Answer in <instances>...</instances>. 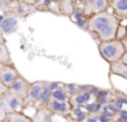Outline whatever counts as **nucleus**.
Here are the masks:
<instances>
[{
    "label": "nucleus",
    "instance_id": "24",
    "mask_svg": "<svg viewBox=\"0 0 127 122\" xmlns=\"http://www.w3.org/2000/svg\"><path fill=\"white\" fill-rule=\"evenodd\" d=\"M0 11L7 15L12 11V0H0Z\"/></svg>",
    "mask_w": 127,
    "mask_h": 122
},
{
    "label": "nucleus",
    "instance_id": "18",
    "mask_svg": "<svg viewBox=\"0 0 127 122\" xmlns=\"http://www.w3.org/2000/svg\"><path fill=\"white\" fill-rule=\"evenodd\" d=\"M116 39L123 41L124 38H127V23H126V18L120 19V23H119L118 29H116V34H115Z\"/></svg>",
    "mask_w": 127,
    "mask_h": 122
},
{
    "label": "nucleus",
    "instance_id": "9",
    "mask_svg": "<svg viewBox=\"0 0 127 122\" xmlns=\"http://www.w3.org/2000/svg\"><path fill=\"white\" fill-rule=\"evenodd\" d=\"M48 107L58 115H64L70 114L71 110V105L68 100H56V99H51V102L48 103Z\"/></svg>",
    "mask_w": 127,
    "mask_h": 122
},
{
    "label": "nucleus",
    "instance_id": "17",
    "mask_svg": "<svg viewBox=\"0 0 127 122\" xmlns=\"http://www.w3.org/2000/svg\"><path fill=\"white\" fill-rule=\"evenodd\" d=\"M74 0H60L59 1V10H60V14H63V15L70 16L74 11Z\"/></svg>",
    "mask_w": 127,
    "mask_h": 122
},
{
    "label": "nucleus",
    "instance_id": "8",
    "mask_svg": "<svg viewBox=\"0 0 127 122\" xmlns=\"http://www.w3.org/2000/svg\"><path fill=\"white\" fill-rule=\"evenodd\" d=\"M29 86H30V83H29L23 76L19 75L17 77V80L8 87V91L12 92V94H15V95H18V96H21V98H23L26 95V92H28V89H29Z\"/></svg>",
    "mask_w": 127,
    "mask_h": 122
},
{
    "label": "nucleus",
    "instance_id": "1",
    "mask_svg": "<svg viewBox=\"0 0 127 122\" xmlns=\"http://www.w3.org/2000/svg\"><path fill=\"white\" fill-rule=\"evenodd\" d=\"M119 23H120V18L115 12L105 10L94 12L89 16L86 30L93 33L100 41H108L115 38Z\"/></svg>",
    "mask_w": 127,
    "mask_h": 122
},
{
    "label": "nucleus",
    "instance_id": "3",
    "mask_svg": "<svg viewBox=\"0 0 127 122\" xmlns=\"http://www.w3.org/2000/svg\"><path fill=\"white\" fill-rule=\"evenodd\" d=\"M22 105H23V98L18 96V95L12 94L7 89V92H4L0 96V121H3L4 115L7 113L22 110Z\"/></svg>",
    "mask_w": 127,
    "mask_h": 122
},
{
    "label": "nucleus",
    "instance_id": "29",
    "mask_svg": "<svg viewBox=\"0 0 127 122\" xmlns=\"http://www.w3.org/2000/svg\"><path fill=\"white\" fill-rule=\"evenodd\" d=\"M86 121L88 122H98V115H90V117H86Z\"/></svg>",
    "mask_w": 127,
    "mask_h": 122
},
{
    "label": "nucleus",
    "instance_id": "33",
    "mask_svg": "<svg viewBox=\"0 0 127 122\" xmlns=\"http://www.w3.org/2000/svg\"><path fill=\"white\" fill-rule=\"evenodd\" d=\"M19 1H26V3H32V4H34L37 0H19Z\"/></svg>",
    "mask_w": 127,
    "mask_h": 122
},
{
    "label": "nucleus",
    "instance_id": "5",
    "mask_svg": "<svg viewBox=\"0 0 127 122\" xmlns=\"http://www.w3.org/2000/svg\"><path fill=\"white\" fill-rule=\"evenodd\" d=\"M37 7L32 3L26 1H19V0H12V11L11 14L17 15L19 19H25L28 16H30L32 14L37 12Z\"/></svg>",
    "mask_w": 127,
    "mask_h": 122
},
{
    "label": "nucleus",
    "instance_id": "35",
    "mask_svg": "<svg viewBox=\"0 0 127 122\" xmlns=\"http://www.w3.org/2000/svg\"><path fill=\"white\" fill-rule=\"evenodd\" d=\"M126 50H127V48H126Z\"/></svg>",
    "mask_w": 127,
    "mask_h": 122
},
{
    "label": "nucleus",
    "instance_id": "21",
    "mask_svg": "<svg viewBox=\"0 0 127 122\" xmlns=\"http://www.w3.org/2000/svg\"><path fill=\"white\" fill-rule=\"evenodd\" d=\"M62 88H63L64 91L67 92V95H68L70 98L74 96L75 94H78V92H79V86H78V84H74V83L62 84Z\"/></svg>",
    "mask_w": 127,
    "mask_h": 122
},
{
    "label": "nucleus",
    "instance_id": "12",
    "mask_svg": "<svg viewBox=\"0 0 127 122\" xmlns=\"http://www.w3.org/2000/svg\"><path fill=\"white\" fill-rule=\"evenodd\" d=\"M109 73L111 75H118L122 79L127 80V64L122 62L120 60L119 61L109 62Z\"/></svg>",
    "mask_w": 127,
    "mask_h": 122
},
{
    "label": "nucleus",
    "instance_id": "28",
    "mask_svg": "<svg viewBox=\"0 0 127 122\" xmlns=\"http://www.w3.org/2000/svg\"><path fill=\"white\" fill-rule=\"evenodd\" d=\"M89 92L92 94V96H96V95L100 92V88H98V87H93V86H92L90 89H89Z\"/></svg>",
    "mask_w": 127,
    "mask_h": 122
},
{
    "label": "nucleus",
    "instance_id": "4",
    "mask_svg": "<svg viewBox=\"0 0 127 122\" xmlns=\"http://www.w3.org/2000/svg\"><path fill=\"white\" fill-rule=\"evenodd\" d=\"M44 86H45V81H42V80L30 83L28 92H26V95L23 96L22 110H26V108H29V107H33V106L36 105L37 99H38V96H40V92L42 91Z\"/></svg>",
    "mask_w": 127,
    "mask_h": 122
},
{
    "label": "nucleus",
    "instance_id": "10",
    "mask_svg": "<svg viewBox=\"0 0 127 122\" xmlns=\"http://www.w3.org/2000/svg\"><path fill=\"white\" fill-rule=\"evenodd\" d=\"M53 115H55V113L48 107V105H42V106H37L36 114L32 119L36 122H51L53 119Z\"/></svg>",
    "mask_w": 127,
    "mask_h": 122
},
{
    "label": "nucleus",
    "instance_id": "27",
    "mask_svg": "<svg viewBox=\"0 0 127 122\" xmlns=\"http://www.w3.org/2000/svg\"><path fill=\"white\" fill-rule=\"evenodd\" d=\"M1 65H3V64H0V68H1ZM7 89H8V88H7V87L1 83V80H0V96H1L4 92H7Z\"/></svg>",
    "mask_w": 127,
    "mask_h": 122
},
{
    "label": "nucleus",
    "instance_id": "15",
    "mask_svg": "<svg viewBox=\"0 0 127 122\" xmlns=\"http://www.w3.org/2000/svg\"><path fill=\"white\" fill-rule=\"evenodd\" d=\"M51 99H52V89L48 86V81H45V86H44V88H42V91L40 92V96H38V99H37L36 105L37 106L48 105V103L51 102Z\"/></svg>",
    "mask_w": 127,
    "mask_h": 122
},
{
    "label": "nucleus",
    "instance_id": "30",
    "mask_svg": "<svg viewBox=\"0 0 127 122\" xmlns=\"http://www.w3.org/2000/svg\"><path fill=\"white\" fill-rule=\"evenodd\" d=\"M92 86H79V91H85V92H89Z\"/></svg>",
    "mask_w": 127,
    "mask_h": 122
},
{
    "label": "nucleus",
    "instance_id": "2",
    "mask_svg": "<svg viewBox=\"0 0 127 122\" xmlns=\"http://www.w3.org/2000/svg\"><path fill=\"white\" fill-rule=\"evenodd\" d=\"M98 52L105 61H119L123 56V53L126 52V45H124L123 41L116 39V38H112V39L108 41H100Z\"/></svg>",
    "mask_w": 127,
    "mask_h": 122
},
{
    "label": "nucleus",
    "instance_id": "19",
    "mask_svg": "<svg viewBox=\"0 0 127 122\" xmlns=\"http://www.w3.org/2000/svg\"><path fill=\"white\" fill-rule=\"evenodd\" d=\"M109 7V0H92V10L94 12H100V11H105Z\"/></svg>",
    "mask_w": 127,
    "mask_h": 122
},
{
    "label": "nucleus",
    "instance_id": "32",
    "mask_svg": "<svg viewBox=\"0 0 127 122\" xmlns=\"http://www.w3.org/2000/svg\"><path fill=\"white\" fill-rule=\"evenodd\" d=\"M3 41H6V38H4V34L1 33V30H0V42H3Z\"/></svg>",
    "mask_w": 127,
    "mask_h": 122
},
{
    "label": "nucleus",
    "instance_id": "25",
    "mask_svg": "<svg viewBox=\"0 0 127 122\" xmlns=\"http://www.w3.org/2000/svg\"><path fill=\"white\" fill-rule=\"evenodd\" d=\"M48 86H49V88L52 89H56V88H59V87H62V84L59 83V81H51V83H48Z\"/></svg>",
    "mask_w": 127,
    "mask_h": 122
},
{
    "label": "nucleus",
    "instance_id": "6",
    "mask_svg": "<svg viewBox=\"0 0 127 122\" xmlns=\"http://www.w3.org/2000/svg\"><path fill=\"white\" fill-rule=\"evenodd\" d=\"M19 29V18L14 14H7L4 19L0 22V30L4 35H11Z\"/></svg>",
    "mask_w": 127,
    "mask_h": 122
},
{
    "label": "nucleus",
    "instance_id": "23",
    "mask_svg": "<svg viewBox=\"0 0 127 122\" xmlns=\"http://www.w3.org/2000/svg\"><path fill=\"white\" fill-rule=\"evenodd\" d=\"M111 95V91L109 89H100V92L96 95V102H98L100 105H105L108 102V98Z\"/></svg>",
    "mask_w": 127,
    "mask_h": 122
},
{
    "label": "nucleus",
    "instance_id": "13",
    "mask_svg": "<svg viewBox=\"0 0 127 122\" xmlns=\"http://www.w3.org/2000/svg\"><path fill=\"white\" fill-rule=\"evenodd\" d=\"M3 122H33V119L30 117H28L26 114H23L22 110H19V111L7 113L3 118Z\"/></svg>",
    "mask_w": 127,
    "mask_h": 122
},
{
    "label": "nucleus",
    "instance_id": "11",
    "mask_svg": "<svg viewBox=\"0 0 127 122\" xmlns=\"http://www.w3.org/2000/svg\"><path fill=\"white\" fill-rule=\"evenodd\" d=\"M109 7L120 19H127V0H111Z\"/></svg>",
    "mask_w": 127,
    "mask_h": 122
},
{
    "label": "nucleus",
    "instance_id": "31",
    "mask_svg": "<svg viewBox=\"0 0 127 122\" xmlns=\"http://www.w3.org/2000/svg\"><path fill=\"white\" fill-rule=\"evenodd\" d=\"M120 61H122V62H124V64H127V50L123 53V56H122Z\"/></svg>",
    "mask_w": 127,
    "mask_h": 122
},
{
    "label": "nucleus",
    "instance_id": "26",
    "mask_svg": "<svg viewBox=\"0 0 127 122\" xmlns=\"http://www.w3.org/2000/svg\"><path fill=\"white\" fill-rule=\"evenodd\" d=\"M119 117H120V121H124L126 122L127 121V110H120L119 111Z\"/></svg>",
    "mask_w": 127,
    "mask_h": 122
},
{
    "label": "nucleus",
    "instance_id": "34",
    "mask_svg": "<svg viewBox=\"0 0 127 122\" xmlns=\"http://www.w3.org/2000/svg\"><path fill=\"white\" fill-rule=\"evenodd\" d=\"M4 16H6V15H4V14H3V12L0 14V22H1V20H3V19H4Z\"/></svg>",
    "mask_w": 127,
    "mask_h": 122
},
{
    "label": "nucleus",
    "instance_id": "14",
    "mask_svg": "<svg viewBox=\"0 0 127 122\" xmlns=\"http://www.w3.org/2000/svg\"><path fill=\"white\" fill-rule=\"evenodd\" d=\"M92 99V94L90 92H85V91H79L78 94H75L74 96H71L68 99L70 105L71 106H81L83 107V105L88 102H90Z\"/></svg>",
    "mask_w": 127,
    "mask_h": 122
},
{
    "label": "nucleus",
    "instance_id": "7",
    "mask_svg": "<svg viewBox=\"0 0 127 122\" xmlns=\"http://www.w3.org/2000/svg\"><path fill=\"white\" fill-rule=\"evenodd\" d=\"M21 73L18 72V69L14 67V64H10V65L3 64L1 68H0V80H1V83H3L7 88L17 80V77Z\"/></svg>",
    "mask_w": 127,
    "mask_h": 122
},
{
    "label": "nucleus",
    "instance_id": "22",
    "mask_svg": "<svg viewBox=\"0 0 127 122\" xmlns=\"http://www.w3.org/2000/svg\"><path fill=\"white\" fill-rule=\"evenodd\" d=\"M52 99H56V100H68L70 96L67 95V92L64 91L62 87H59V88L53 89L52 91Z\"/></svg>",
    "mask_w": 127,
    "mask_h": 122
},
{
    "label": "nucleus",
    "instance_id": "20",
    "mask_svg": "<svg viewBox=\"0 0 127 122\" xmlns=\"http://www.w3.org/2000/svg\"><path fill=\"white\" fill-rule=\"evenodd\" d=\"M83 110L88 114H98L102 110V105H100L98 102H93V103L88 102L83 105Z\"/></svg>",
    "mask_w": 127,
    "mask_h": 122
},
{
    "label": "nucleus",
    "instance_id": "16",
    "mask_svg": "<svg viewBox=\"0 0 127 122\" xmlns=\"http://www.w3.org/2000/svg\"><path fill=\"white\" fill-rule=\"evenodd\" d=\"M0 64H4V65L12 64V58H11L8 48H7L6 41L0 42Z\"/></svg>",
    "mask_w": 127,
    "mask_h": 122
}]
</instances>
